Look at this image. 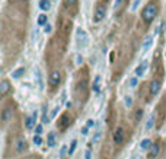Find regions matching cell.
<instances>
[{"instance_id": "obj_37", "label": "cell", "mask_w": 166, "mask_h": 159, "mask_svg": "<svg viewBox=\"0 0 166 159\" xmlns=\"http://www.w3.org/2000/svg\"><path fill=\"white\" fill-rule=\"evenodd\" d=\"M85 159H92V150L90 149H86L85 150Z\"/></svg>"}, {"instance_id": "obj_30", "label": "cell", "mask_w": 166, "mask_h": 159, "mask_svg": "<svg viewBox=\"0 0 166 159\" xmlns=\"http://www.w3.org/2000/svg\"><path fill=\"white\" fill-rule=\"evenodd\" d=\"M42 31H44L45 35H50V34L53 32V25H51V23H47V25H44V26H42Z\"/></svg>"}, {"instance_id": "obj_23", "label": "cell", "mask_w": 166, "mask_h": 159, "mask_svg": "<svg viewBox=\"0 0 166 159\" xmlns=\"http://www.w3.org/2000/svg\"><path fill=\"white\" fill-rule=\"evenodd\" d=\"M101 139H102V130H96V132L93 133V137H92V143L96 145V143L101 142Z\"/></svg>"}, {"instance_id": "obj_8", "label": "cell", "mask_w": 166, "mask_h": 159, "mask_svg": "<svg viewBox=\"0 0 166 159\" xmlns=\"http://www.w3.org/2000/svg\"><path fill=\"white\" fill-rule=\"evenodd\" d=\"M152 45H153V37L149 35V37H146V39L143 41V45H141V53L146 54V53L152 48Z\"/></svg>"}, {"instance_id": "obj_10", "label": "cell", "mask_w": 166, "mask_h": 159, "mask_svg": "<svg viewBox=\"0 0 166 159\" xmlns=\"http://www.w3.org/2000/svg\"><path fill=\"white\" fill-rule=\"evenodd\" d=\"M155 121H156V115L152 114L149 118H147V121H146V127H144V130H146V132H152V130L155 128Z\"/></svg>"}, {"instance_id": "obj_3", "label": "cell", "mask_w": 166, "mask_h": 159, "mask_svg": "<svg viewBox=\"0 0 166 159\" xmlns=\"http://www.w3.org/2000/svg\"><path fill=\"white\" fill-rule=\"evenodd\" d=\"M105 16H106V6L99 5L98 7H96L95 13H93L92 22H93L95 25H98V23H101L102 21H104V19H105Z\"/></svg>"}, {"instance_id": "obj_34", "label": "cell", "mask_w": 166, "mask_h": 159, "mask_svg": "<svg viewBox=\"0 0 166 159\" xmlns=\"http://www.w3.org/2000/svg\"><path fill=\"white\" fill-rule=\"evenodd\" d=\"M89 130H90V128H89L88 126H83L82 128H80V133H82V136H88V134H89Z\"/></svg>"}, {"instance_id": "obj_41", "label": "cell", "mask_w": 166, "mask_h": 159, "mask_svg": "<svg viewBox=\"0 0 166 159\" xmlns=\"http://www.w3.org/2000/svg\"><path fill=\"white\" fill-rule=\"evenodd\" d=\"M133 159H137V158H136V156H133Z\"/></svg>"}, {"instance_id": "obj_39", "label": "cell", "mask_w": 166, "mask_h": 159, "mask_svg": "<svg viewBox=\"0 0 166 159\" xmlns=\"http://www.w3.org/2000/svg\"><path fill=\"white\" fill-rule=\"evenodd\" d=\"M66 98H67V95H66V91L61 93V104H64L66 102Z\"/></svg>"}, {"instance_id": "obj_13", "label": "cell", "mask_w": 166, "mask_h": 159, "mask_svg": "<svg viewBox=\"0 0 166 159\" xmlns=\"http://www.w3.org/2000/svg\"><path fill=\"white\" fill-rule=\"evenodd\" d=\"M92 91H93V93H99V91H101V76L99 75L95 76V80L92 83Z\"/></svg>"}, {"instance_id": "obj_36", "label": "cell", "mask_w": 166, "mask_h": 159, "mask_svg": "<svg viewBox=\"0 0 166 159\" xmlns=\"http://www.w3.org/2000/svg\"><path fill=\"white\" fill-rule=\"evenodd\" d=\"M83 63V57H82V54H76V64L77 66H80Z\"/></svg>"}, {"instance_id": "obj_27", "label": "cell", "mask_w": 166, "mask_h": 159, "mask_svg": "<svg viewBox=\"0 0 166 159\" xmlns=\"http://www.w3.org/2000/svg\"><path fill=\"white\" fill-rule=\"evenodd\" d=\"M32 142H34V145H37V146H41V145H42V137H41V134H34Z\"/></svg>"}, {"instance_id": "obj_32", "label": "cell", "mask_w": 166, "mask_h": 159, "mask_svg": "<svg viewBox=\"0 0 166 159\" xmlns=\"http://www.w3.org/2000/svg\"><path fill=\"white\" fill-rule=\"evenodd\" d=\"M122 3H124V0H114V9H120L122 6Z\"/></svg>"}, {"instance_id": "obj_29", "label": "cell", "mask_w": 166, "mask_h": 159, "mask_svg": "<svg viewBox=\"0 0 166 159\" xmlns=\"http://www.w3.org/2000/svg\"><path fill=\"white\" fill-rule=\"evenodd\" d=\"M76 148H77V140H73L72 145H70V148H69V156H72V155L74 153Z\"/></svg>"}, {"instance_id": "obj_1", "label": "cell", "mask_w": 166, "mask_h": 159, "mask_svg": "<svg viewBox=\"0 0 166 159\" xmlns=\"http://www.w3.org/2000/svg\"><path fill=\"white\" fill-rule=\"evenodd\" d=\"M141 16H143V21L146 23H150L155 21V18L157 16V6L153 5V3H150L147 5L146 7L143 9V13H141Z\"/></svg>"}, {"instance_id": "obj_14", "label": "cell", "mask_w": 166, "mask_h": 159, "mask_svg": "<svg viewBox=\"0 0 166 159\" xmlns=\"http://www.w3.org/2000/svg\"><path fill=\"white\" fill-rule=\"evenodd\" d=\"M159 91H160V82L159 80H153L152 85H150V93L152 95H157Z\"/></svg>"}, {"instance_id": "obj_21", "label": "cell", "mask_w": 166, "mask_h": 159, "mask_svg": "<svg viewBox=\"0 0 166 159\" xmlns=\"http://www.w3.org/2000/svg\"><path fill=\"white\" fill-rule=\"evenodd\" d=\"M137 85H138V77L136 76V75L128 79V86H130L131 89H136V88H137Z\"/></svg>"}, {"instance_id": "obj_16", "label": "cell", "mask_w": 166, "mask_h": 159, "mask_svg": "<svg viewBox=\"0 0 166 159\" xmlns=\"http://www.w3.org/2000/svg\"><path fill=\"white\" fill-rule=\"evenodd\" d=\"M48 23V16H47V13H41L38 18H37V25L38 26H44V25H47Z\"/></svg>"}, {"instance_id": "obj_35", "label": "cell", "mask_w": 166, "mask_h": 159, "mask_svg": "<svg viewBox=\"0 0 166 159\" xmlns=\"http://www.w3.org/2000/svg\"><path fill=\"white\" fill-rule=\"evenodd\" d=\"M58 110H60V107H58V105H55L54 108H53V111H51V118H54L55 115H57V112H58Z\"/></svg>"}, {"instance_id": "obj_15", "label": "cell", "mask_w": 166, "mask_h": 159, "mask_svg": "<svg viewBox=\"0 0 166 159\" xmlns=\"http://www.w3.org/2000/svg\"><path fill=\"white\" fill-rule=\"evenodd\" d=\"M50 120H51V115L48 114V108L44 107V108H42V115H41V123H42V124H48Z\"/></svg>"}, {"instance_id": "obj_31", "label": "cell", "mask_w": 166, "mask_h": 159, "mask_svg": "<svg viewBox=\"0 0 166 159\" xmlns=\"http://www.w3.org/2000/svg\"><path fill=\"white\" fill-rule=\"evenodd\" d=\"M44 133V126L42 124H37L35 126V134H42Z\"/></svg>"}, {"instance_id": "obj_33", "label": "cell", "mask_w": 166, "mask_h": 159, "mask_svg": "<svg viewBox=\"0 0 166 159\" xmlns=\"http://www.w3.org/2000/svg\"><path fill=\"white\" fill-rule=\"evenodd\" d=\"M86 126H88L89 128H93V127L96 126V121H95V120H92V118H89V120L86 121Z\"/></svg>"}, {"instance_id": "obj_20", "label": "cell", "mask_w": 166, "mask_h": 159, "mask_svg": "<svg viewBox=\"0 0 166 159\" xmlns=\"http://www.w3.org/2000/svg\"><path fill=\"white\" fill-rule=\"evenodd\" d=\"M152 148V140L150 139H143L141 142H140V149L141 150H147V149Z\"/></svg>"}, {"instance_id": "obj_2", "label": "cell", "mask_w": 166, "mask_h": 159, "mask_svg": "<svg viewBox=\"0 0 166 159\" xmlns=\"http://www.w3.org/2000/svg\"><path fill=\"white\" fill-rule=\"evenodd\" d=\"M89 34L83 29V28H77L76 29V41H77V47L79 48H86L89 45Z\"/></svg>"}, {"instance_id": "obj_9", "label": "cell", "mask_w": 166, "mask_h": 159, "mask_svg": "<svg viewBox=\"0 0 166 159\" xmlns=\"http://www.w3.org/2000/svg\"><path fill=\"white\" fill-rule=\"evenodd\" d=\"M122 140H124V130L121 127H118L115 130V133H114V142L117 145H120V143H122Z\"/></svg>"}, {"instance_id": "obj_22", "label": "cell", "mask_w": 166, "mask_h": 159, "mask_svg": "<svg viewBox=\"0 0 166 159\" xmlns=\"http://www.w3.org/2000/svg\"><path fill=\"white\" fill-rule=\"evenodd\" d=\"M7 91H9V82L7 80H2V83H0V95H6Z\"/></svg>"}, {"instance_id": "obj_38", "label": "cell", "mask_w": 166, "mask_h": 159, "mask_svg": "<svg viewBox=\"0 0 166 159\" xmlns=\"http://www.w3.org/2000/svg\"><path fill=\"white\" fill-rule=\"evenodd\" d=\"M141 115H143V110H138L137 114H136V121L140 120V118H141Z\"/></svg>"}, {"instance_id": "obj_28", "label": "cell", "mask_w": 166, "mask_h": 159, "mask_svg": "<svg viewBox=\"0 0 166 159\" xmlns=\"http://www.w3.org/2000/svg\"><path fill=\"white\" fill-rule=\"evenodd\" d=\"M159 153V145H152L150 148V156H157Z\"/></svg>"}, {"instance_id": "obj_24", "label": "cell", "mask_w": 166, "mask_h": 159, "mask_svg": "<svg viewBox=\"0 0 166 159\" xmlns=\"http://www.w3.org/2000/svg\"><path fill=\"white\" fill-rule=\"evenodd\" d=\"M124 105H125L127 110H130V108L133 107V96H131V95H125V96H124Z\"/></svg>"}, {"instance_id": "obj_11", "label": "cell", "mask_w": 166, "mask_h": 159, "mask_svg": "<svg viewBox=\"0 0 166 159\" xmlns=\"http://www.w3.org/2000/svg\"><path fill=\"white\" fill-rule=\"evenodd\" d=\"M38 7L42 12L47 13V12L51 10V2H50V0H39V2H38Z\"/></svg>"}, {"instance_id": "obj_12", "label": "cell", "mask_w": 166, "mask_h": 159, "mask_svg": "<svg viewBox=\"0 0 166 159\" xmlns=\"http://www.w3.org/2000/svg\"><path fill=\"white\" fill-rule=\"evenodd\" d=\"M47 145H48V148H54L55 145H57V139H55L54 132L48 133V136H47Z\"/></svg>"}, {"instance_id": "obj_7", "label": "cell", "mask_w": 166, "mask_h": 159, "mask_svg": "<svg viewBox=\"0 0 166 159\" xmlns=\"http://www.w3.org/2000/svg\"><path fill=\"white\" fill-rule=\"evenodd\" d=\"M61 80V75H60V71H53L50 75V79H48V83H50V86H57L58 83H60Z\"/></svg>"}, {"instance_id": "obj_19", "label": "cell", "mask_w": 166, "mask_h": 159, "mask_svg": "<svg viewBox=\"0 0 166 159\" xmlns=\"http://www.w3.org/2000/svg\"><path fill=\"white\" fill-rule=\"evenodd\" d=\"M141 3H143V0H133V2H131V6H130V12L136 13V12L140 9Z\"/></svg>"}, {"instance_id": "obj_18", "label": "cell", "mask_w": 166, "mask_h": 159, "mask_svg": "<svg viewBox=\"0 0 166 159\" xmlns=\"http://www.w3.org/2000/svg\"><path fill=\"white\" fill-rule=\"evenodd\" d=\"M25 75V67H18L16 70L12 71V79H21Z\"/></svg>"}, {"instance_id": "obj_26", "label": "cell", "mask_w": 166, "mask_h": 159, "mask_svg": "<svg viewBox=\"0 0 166 159\" xmlns=\"http://www.w3.org/2000/svg\"><path fill=\"white\" fill-rule=\"evenodd\" d=\"M66 155H69V148H67V145H61L60 148V152H58V156H66Z\"/></svg>"}, {"instance_id": "obj_5", "label": "cell", "mask_w": 166, "mask_h": 159, "mask_svg": "<svg viewBox=\"0 0 166 159\" xmlns=\"http://www.w3.org/2000/svg\"><path fill=\"white\" fill-rule=\"evenodd\" d=\"M37 118H38V112H37V111H34L29 117H26V120H25V127H26V130H32L34 127H35Z\"/></svg>"}, {"instance_id": "obj_40", "label": "cell", "mask_w": 166, "mask_h": 159, "mask_svg": "<svg viewBox=\"0 0 166 159\" xmlns=\"http://www.w3.org/2000/svg\"><path fill=\"white\" fill-rule=\"evenodd\" d=\"M69 5H73V3H76V0H66Z\"/></svg>"}, {"instance_id": "obj_6", "label": "cell", "mask_w": 166, "mask_h": 159, "mask_svg": "<svg viewBox=\"0 0 166 159\" xmlns=\"http://www.w3.org/2000/svg\"><path fill=\"white\" fill-rule=\"evenodd\" d=\"M147 67H149V61H141L140 64H138L137 67H136V70H134V75L137 77H143L144 73H146V70H147Z\"/></svg>"}, {"instance_id": "obj_4", "label": "cell", "mask_w": 166, "mask_h": 159, "mask_svg": "<svg viewBox=\"0 0 166 159\" xmlns=\"http://www.w3.org/2000/svg\"><path fill=\"white\" fill-rule=\"evenodd\" d=\"M35 85H37V88H38L39 92L44 91V77H42V73L39 70V67L35 69Z\"/></svg>"}, {"instance_id": "obj_25", "label": "cell", "mask_w": 166, "mask_h": 159, "mask_svg": "<svg viewBox=\"0 0 166 159\" xmlns=\"http://www.w3.org/2000/svg\"><path fill=\"white\" fill-rule=\"evenodd\" d=\"M10 115H12V110H10V108H6V110L3 111V115H2V120H3V123H7L9 118H10Z\"/></svg>"}, {"instance_id": "obj_17", "label": "cell", "mask_w": 166, "mask_h": 159, "mask_svg": "<svg viewBox=\"0 0 166 159\" xmlns=\"http://www.w3.org/2000/svg\"><path fill=\"white\" fill-rule=\"evenodd\" d=\"M25 145H26L25 137H23V136L18 137V140H16V150H18V152H22L23 149H25Z\"/></svg>"}]
</instances>
